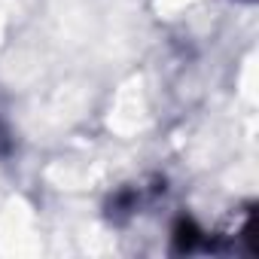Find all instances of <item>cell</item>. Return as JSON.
<instances>
[{"mask_svg":"<svg viewBox=\"0 0 259 259\" xmlns=\"http://www.w3.org/2000/svg\"><path fill=\"white\" fill-rule=\"evenodd\" d=\"M165 180L162 177H150V180H138V183H125L119 186L107 204H104V217L113 223V226H125L128 220L141 217L147 207H153L162 195H165Z\"/></svg>","mask_w":259,"mask_h":259,"instance_id":"6da1fadb","label":"cell"},{"mask_svg":"<svg viewBox=\"0 0 259 259\" xmlns=\"http://www.w3.org/2000/svg\"><path fill=\"white\" fill-rule=\"evenodd\" d=\"M10 150H13V141H10V132H7L4 119H0V156H10Z\"/></svg>","mask_w":259,"mask_h":259,"instance_id":"7a4b0ae2","label":"cell"}]
</instances>
